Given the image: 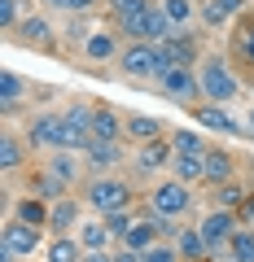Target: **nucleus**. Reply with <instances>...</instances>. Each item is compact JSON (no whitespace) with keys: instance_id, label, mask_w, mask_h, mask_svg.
<instances>
[{"instance_id":"obj_23","label":"nucleus","mask_w":254,"mask_h":262,"mask_svg":"<svg viewBox=\"0 0 254 262\" xmlns=\"http://www.w3.org/2000/svg\"><path fill=\"white\" fill-rule=\"evenodd\" d=\"M127 127H123V114L114 105H96L92 114V140H123Z\"/></svg>"},{"instance_id":"obj_24","label":"nucleus","mask_w":254,"mask_h":262,"mask_svg":"<svg viewBox=\"0 0 254 262\" xmlns=\"http://www.w3.org/2000/svg\"><path fill=\"white\" fill-rule=\"evenodd\" d=\"M162 241V232H158V223H153L149 214H136V223H132V232L123 236L119 245H127V249H136V253H145V249H153V245Z\"/></svg>"},{"instance_id":"obj_18","label":"nucleus","mask_w":254,"mask_h":262,"mask_svg":"<svg viewBox=\"0 0 254 262\" xmlns=\"http://www.w3.org/2000/svg\"><path fill=\"white\" fill-rule=\"evenodd\" d=\"M193 122H198L202 131H219V136H241V122L228 114V105H210V101H202V105H193Z\"/></svg>"},{"instance_id":"obj_37","label":"nucleus","mask_w":254,"mask_h":262,"mask_svg":"<svg viewBox=\"0 0 254 262\" xmlns=\"http://www.w3.org/2000/svg\"><path fill=\"white\" fill-rule=\"evenodd\" d=\"M53 9H62L66 18H70V13H92V9H96V0H57Z\"/></svg>"},{"instance_id":"obj_44","label":"nucleus","mask_w":254,"mask_h":262,"mask_svg":"<svg viewBox=\"0 0 254 262\" xmlns=\"http://www.w3.org/2000/svg\"><path fill=\"white\" fill-rule=\"evenodd\" d=\"M48 5H57V0H48Z\"/></svg>"},{"instance_id":"obj_3","label":"nucleus","mask_w":254,"mask_h":262,"mask_svg":"<svg viewBox=\"0 0 254 262\" xmlns=\"http://www.w3.org/2000/svg\"><path fill=\"white\" fill-rule=\"evenodd\" d=\"M145 214H162V219H175V223H184L188 214H193V188L180 184V179H158V184L149 188V196H145Z\"/></svg>"},{"instance_id":"obj_2","label":"nucleus","mask_w":254,"mask_h":262,"mask_svg":"<svg viewBox=\"0 0 254 262\" xmlns=\"http://www.w3.org/2000/svg\"><path fill=\"white\" fill-rule=\"evenodd\" d=\"M198 79H202V96L210 105H232L241 96V83H245L228 53H206L198 66Z\"/></svg>"},{"instance_id":"obj_34","label":"nucleus","mask_w":254,"mask_h":262,"mask_svg":"<svg viewBox=\"0 0 254 262\" xmlns=\"http://www.w3.org/2000/svg\"><path fill=\"white\" fill-rule=\"evenodd\" d=\"M27 5H22V0H0V27H5V35H9V31H18V22L27 18Z\"/></svg>"},{"instance_id":"obj_11","label":"nucleus","mask_w":254,"mask_h":262,"mask_svg":"<svg viewBox=\"0 0 254 262\" xmlns=\"http://www.w3.org/2000/svg\"><path fill=\"white\" fill-rule=\"evenodd\" d=\"M44 170L62 188H84V179H88L84 153H70V149H53V153H48V162H44Z\"/></svg>"},{"instance_id":"obj_1","label":"nucleus","mask_w":254,"mask_h":262,"mask_svg":"<svg viewBox=\"0 0 254 262\" xmlns=\"http://www.w3.org/2000/svg\"><path fill=\"white\" fill-rule=\"evenodd\" d=\"M79 196H84V206L92 210V214H114V210H132L136 206V184L123 175H88L84 188H79Z\"/></svg>"},{"instance_id":"obj_28","label":"nucleus","mask_w":254,"mask_h":262,"mask_svg":"<svg viewBox=\"0 0 254 262\" xmlns=\"http://www.w3.org/2000/svg\"><path fill=\"white\" fill-rule=\"evenodd\" d=\"M175 249H180V258H184V262H210V245H206V236H202L198 227H180Z\"/></svg>"},{"instance_id":"obj_22","label":"nucleus","mask_w":254,"mask_h":262,"mask_svg":"<svg viewBox=\"0 0 254 262\" xmlns=\"http://www.w3.org/2000/svg\"><path fill=\"white\" fill-rule=\"evenodd\" d=\"M123 127H127V140L132 144H149V140H162V122L153 114H123Z\"/></svg>"},{"instance_id":"obj_40","label":"nucleus","mask_w":254,"mask_h":262,"mask_svg":"<svg viewBox=\"0 0 254 262\" xmlns=\"http://www.w3.org/2000/svg\"><path fill=\"white\" fill-rule=\"evenodd\" d=\"M219 5H224V9L232 13V18H241V13H250V5H245V0H219Z\"/></svg>"},{"instance_id":"obj_32","label":"nucleus","mask_w":254,"mask_h":262,"mask_svg":"<svg viewBox=\"0 0 254 262\" xmlns=\"http://www.w3.org/2000/svg\"><path fill=\"white\" fill-rule=\"evenodd\" d=\"M210 196H215V206H224V210H241L245 201H250V188H245L241 179H232V184L210 188Z\"/></svg>"},{"instance_id":"obj_14","label":"nucleus","mask_w":254,"mask_h":262,"mask_svg":"<svg viewBox=\"0 0 254 262\" xmlns=\"http://www.w3.org/2000/svg\"><path fill=\"white\" fill-rule=\"evenodd\" d=\"M84 223V196L66 192L53 201V214H48V236H75V227Z\"/></svg>"},{"instance_id":"obj_33","label":"nucleus","mask_w":254,"mask_h":262,"mask_svg":"<svg viewBox=\"0 0 254 262\" xmlns=\"http://www.w3.org/2000/svg\"><path fill=\"white\" fill-rule=\"evenodd\" d=\"M228 22H232V13L219 0H202V27L206 31H228Z\"/></svg>"},{"instance_id":"obj_17","label":"nucleus","mask_w":254,"mask_h":262,"mask_svg":"<svg viewBox=\"0 0 254 262\" xmlns=\"http://www.w3.org/2000/svg\"><path fill=\"white\" fill-rule=\"evenodd\" d=\"M241 162H237L232 149H224V144H210L206 149V188H219V184H232V179H241Z\"/></svg>"},{"instance_id":"obj_9","label":"nucleus","mask_w":254,"mask_h":262,"mask_svg":"<svg viewBox=\"0 0 254 262\" xmlns=\"http://www.w3.org/2000/svg\"><path fill=\"white\" fill-rule=\"evenodd\" d=\"M228 57H232V66H241V79H245V83H254V9L241 13V22L232 27Z\"/></svg>"},{"instance_id":"obj_29","label":"nucleus","mask_w":254,"mask_h":262,"mask_svg":"<svg viewBox=\"0 0 254 262\" xmlns=\"http://www.w3.org/2000/svg\"><path fill=\"white\" fill-rule=\"evenodd\" d=\"M44 262H84V245H79V236H48Z\"/></svg>"},{"instance_id":"obj_30","label":"nucleus","mask_w":254,"mask_h":262,"mask_svg":"<svg viewBox=\"0 0 254 262\" xmlns=\"http://www.w3.org/2000/svg\"><path fill=\"white\" fill-rule=\"evenodd\" d=\"M171 149L175 153H206L210 149V140H206V131L202 127H171Z\"/></svg>"},{"instance_id":"obj_25","label":"nucleus","mask_w":254,"mask_h":262,"mask_svg":"<svg viewBox=\"0 0 254 262\" xmlns=\"http://www.w3.org/2000/svg\"><path fill=\"white\" fill-rule=\"evenodd\" d=\"M27 92H31L27 75H18V70H5V75H0V105H5V114H18V105H22Z\"/></svg>"},{"instance_id":"obj_36","label":"nucleus","mask_w":254,"mask_h":262,"mask_svg":"<svg viewBox=\"0 0 254 262\" xmlns=\"http://www.w3.org/2000/svg\"><path fill=\"white\" fill-rule=\"evenodd\" d=\"M141 262H184V258H180L175 241H158L153 249H145V253H141Z\"/></svg>"},{"instance_id":"obj_13","label":"nucleus","mask_w":254,"mask_h":262,"mask_svg":"<svg viewBox=\"0 0 254 262\" xmlns=\"http://www.w3.org/2000/svg\"><path fill=\"white\" fill-rule=\"evenodd\" d=\"M171 140L162 136V140H149V144H136L132 149V170H136V179H149V175H158L162 166H171Z\"/></svg>"},{"instance_id":"obj_4","label":"nucleus","mask_w":254,"mask_h":262,"mask_svg":"<svg viewBox=\"0 0 254 262\" xmlns=\"http://www.w3.org/2000/svg\"><path fill=\"white\" fill-rule=\"evenodd\" d=\"M158 48V75L162 70H175V66H193L198 70L202 66V39H198V31H175V35H167L162 44H153ZM153 75V79H158Z\"/></svg>"},{"instance_id":"obj_19","label":"nucleus","mask_w":254,"mask_h":262,"mask_svg":"<svg viewBox=\"0 0 254 262\" xmlns=\"http://www.w3.org/2000/svg\"><path fill=\"white\" fill-rule=\"evenodd\" d=\"M27 158H31V144L22 140L18 131H5V136H0V175L13 179L22 166H27Z\"/></svg>"},{"instance_id":"obj_12","label":"nucleus","mask_w":254,"mask_h":262,"mask_svg":"<svg viewBox=\"0 0 254 262\" xmlns=\"http://www.w3.org/2000/svg\"><path fill=\"white\" fill-rule=\"evenodd\" d=\"M57 127H62V114H57V110H40V114H31V118H27L22 140L31 144V153H35V149L53 153L57 149Z\"/></svg>"},{"instance_id":"obj_38","label":"nucleus","mask_w":254,"mask_h":262,"mask_svg":"<svg viewBox=\"0 0 254 262\" xmlns=\"http://www.w3.org/2000/svg\"><path fill=\"white\" fill-rule=\"evenodd\" d=\"M84 262H114V249H84Z\"/></svg>"},{"instance_id":"obj_6","label":"nucleus","mask_w":254,"mask_h":262,"mask_svg":"<svg viewBox=\"0 0 254 262\" xmlns=\"http://www.w3.org/2000/svg\"><path fill=\"white\" fill-rule=\"evenodd\" d=\"M114 66H119V75H123V79H132V83H145V79L158 75V48L145 44V39H127Z\"/></svg>"},{"instance_id":"obj_27","label":"nucleus","mask_w":254,"mask_h":262,"mask_svg":"<svg viewBox=\"0 0 254 262\" xmlns=\"http://www.w3.org/2000/svg\"><path fill=\"white\" fill-rule=\"evenodd\" d=\"M162 9H167V18L175 22V31H202V5L198 0H162Z\"/></svg>"},{"instance_id":"obj_26","label":"nucleus","mask_w":254,"mask_h":262,"mask_svg":"<svg viewBox=\"0 0 254 262\" xmlns=\"http://www.w3.org/2000/svg\"><path fill=\"white\" fill-rule=\"evenodd\" d=\"M75 236H79V245H84V249H110V245H114V236H110V227H105L101 214H88L84 223L75 227Z\"/></svg>"},{"instance_id":"obj_41","label":"nucleus","mask_w":254,"mask_h":262,"mask_svg":"<svg viewBox=\"0 0 254 262\" xmlns=\"http://www.w3.org/2000/svg\"><path fill=\"white\" fill-rule=\"evenodd\" d=\"M237 214H241V223H254V192H250V201H245V206L237 210Z\"/></svg>"},{"instance_id":"obj_39","label":"nucleus","mask_w":254,"mask_h":262,"mask_svg":"<svg viewBox=\"0 0 254 262\" xmlns=\"http://www.w3.org/2000/svg\"><path fill=\"white\" fill-rule=\"evenodd\" d=\"M114 262H141V253L127 249V245H114Z\"/></svg>"},{"instance_id":"obj_20","label":"nucleus","mask_w":254,"mask_h":262,"mask_svg":"<svg viewBox=\"0 0 254 262\" xmlns=\"http://www.w3.org/2000/svg\"><path fill=\"white\" fill-rule=\"evenodd\" d=\"M48 214H53V201H44V196H35V192H22L18 201H13V210H9V219L31 223V227H44V232H48Z\"/></svg>"},{"instance_id":"obj_10","label":"nucleus","mask_w":254,"mask_h":262,"mask_svg":"<svg viewBox=\"0 0 254 262\" xmlns=\"http://www.w3.org/2000/svg\"><path fill=\"white\" fill-rule=\"evenodd\" d=\"M123 31H114V27H96L92 35L79 44V53H84V61H92V66H114L119 61V53H123Z\"/></svg>"},{"instance_id":"obj_5","label":"nucleus","mask_w":254,"mask_h":262,"mask_svg":"<svg viewBox=\"0 0 254 262\" xmlns=\"http://www.w3.org/2000/svg\"><path fill=\"white\" fill-rule=\"evenodd\" d=\"M153 83L162 88V96L175 105H184V110H193V105H202V79L193 66H175V70H162Z\"/></svg>"},{"instance_id":"obj_31","label":"nucleus","mask_w":254,"mask_h":262,"mask_svg":"<svg viewBox=\"0 0 254 262\" xmlns=\"http://www.w3.org/2000/svg\"><path fill=\"white\" fill-rule=\"evenodd\" d=\"M219 262H254V227H237L232 241H228V249L219 253Z\"/></svg>"},{"instance_id":"obj_15","label":"nucleus","mask_w":254,"mask_h":262,"mask_svg":"<svg viewBox=\"0 0 254 262\" xmlns=\"http://www.w3.org/2000/svg\"><path fill=\"white\" fill-rule=\"evenodd\" d=\"M123 158H127L123 140H88V149H84L88 175H114V166H119Z\"/></svg>"},{"instance_id":"obj_21","label":"nucleus","mask_w":254,"mask_h":262,"mask_svg":"<svg viewBox=\"0 0 254 262\" xmlns=\"http://www.w3.org/2000/svg\"><path fill=\"white\" fill-rule=\"evenodd\" d=\"M171 179H180V184H206V153H171Z\"/></svg>"},{"instance_id":"obj_43","label":"nucleus","mask_w":254,"mask_h":262,"mask_svg":"<svg viewBox=\"0 0 254 262\" xmlns=\"http://www.w3.org/2000/svg\"><path fill=\"white\" fill-rule=\"evenodd\" d=\"M250 127H254V110H250Z\"/></svg>"},{"instance_id":"obj_8","label":"nucleus","mask_w":254,"mask_h":262,"mask_svg":"<svg viewBox=\"0 0 254 262\" xmlns=\"http://www.w3.org/2000/svg\"><path fill=\"white\" fill-rule=\"evenodd\" d=\"M241 227V214L237 210H224V206H210L206 214L198 219V232L206 236V245H210V258H219V253L228 249V241H232V232Z\"/></svg>"},{"instance_id":"obj_7","label":"nucleus","mask_w":254,"mask_h":262,"mask_svg":"<svg viewBox=\"0 0 254 262\" xmlns=\"http://www.w3.org/2000/svg\"><path fill=\"white\" fill-rule=\"evenodd\" d=\"M44 227H31V223H18V219H5V227H0V249L5 253H13V258H35L40 249H44Z\"/></svg>"},{"instance_id":"obj_16","label":"nucleus","mask_w":254,"mask_h":262,"mask_svg":"<svg viewBox=\"0 0 254 262\" xmlns=\"http://www.w3.org/2000/svg\"><path fill=\"white\" fill-rule=\"evenodd\" d=\"M9 39L22 44V48H44V53L57 44V35H53V27H48L44 13H27V18L18 22V31H9Z\"/></svg>"},{"instance_id":"obj_42","label":"nucleus","mask_w":254,"mask_h":262,"mask_svg":"<svg viewBox=\"0 0 254 262\" xmlns=\"http://www.w3.org/2000/svg\"><path fill=\"white\" fill-rule=\"evenodd\" d=\"M0 262H27V258H13V253H5V249H0Z\"/></svg>"},{"instance_id":"obj_35","label":"nucleus","mask_w":254,"mask_h":262,"mask_svg":"<svg viewBox=\"0 0 254 262\" xmlns=\"http://www.w3.org/2000/svg\"><path fill=\"white\" fill-rule=\"evenodd\" d=\"M132 223H136V206H132V210H114V214H105V227H110L114 241H123V236L132 232Z\"/></svg>"}]
</instances>
